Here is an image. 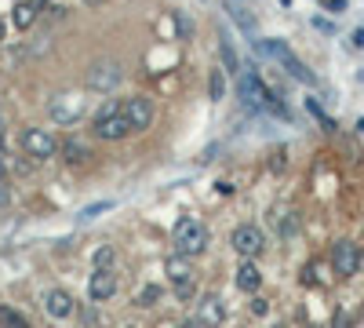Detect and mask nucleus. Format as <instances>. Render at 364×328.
Returning a JSON list of instances; mask_svg holds the SVG:
<instances>
[{
	"mask_svg": "<svg viewBox=\"0 0 364 328\" xmlns=\"http://www.w3.org/2000/svg\"><path fill=\"white\" fill-rule=\"evenodd\" d=\"M95 135L106 139V142H117V139H128L132 135V121L120 102H109L99 117H95Z\"/></svg>",
	"mask_w": 364,
	"mask_h": 328,
	"instance_id": "1",
	"label": "nucleus"
},
{
	"mask_svg": "<svg viewBox=\"0 0 364 328\" xmlns=\"http://www.w3.org/2000/svg\"><path fill=\"white\" fill-rule=\"evenodd\" d=\"M204 245H208V230H204L200 219H182L175 226V248H178V255L193 259V255L204 252Z\"/></svg>",
	"mask_w": 364,
	"mask_h": 328,
	"instance_id": "2",
	"label": "nucleus"
},
{
	"mask_svg": "<svg viewBox=\"0 0 364 328\" xmlns=\"http://www.w3.org/2000/svg\"><path fill=\"white\" fill-rule=\"evenodd\" d=\"M237 88H240V99H245V106H252V110H273V113H284V106L266 92V84H262L255 73H245Z\"/></svg>",
	"mask_w": 364,
	"mask_h": 328,
	"instance_id": "3",
	"label": "nucleus"
},
{
	"mask_svg": "<svg viewBox=\"0 0 364 328\" xmlns=\"http://www.w3.org/2000/svg\"><path fill=\"white\" fill-rule=\"evenodd\" d=\"M259 51H262V55H269V58H277V63H281V66H284L295 80H302V84H314V73H310L306 66H302V63H299V58H295V55H291L281 41H259Z\"/></svg>",
	"mask_w": 364,
	"mask_h": 328,
	"instance_id": "4",
	"label": "nucleus"
},
{
	"mask_svg": "<svg viewBox=\"0 0 364 328\" xmlns=\"http://www.w3.org/2000/svg\"><path fill=\"white\" fill-rule=\"evenodd\" d=\"M120 80H124V66L109 63V58H106V63H95L87 70V88H91V92H113Z\"/></svg>",
	"mask_w": 364,
	"mask_h": 328,
	"instance_id": "5",
	"label": "nucleus"
},
{
	"mask_svg": "<svg viewBox=\"0 0 364 328\" xmlns=\"http://www.w3.org/2000/svg\"><path fill=\"white\" fill-rule=\"evenodd\" d=\"M360 263H364V255L353 241H336V248H331V266H336L339 277H353L360 270Z\"/></svg>",
	"mask_w": 364,
	"mask_h": 328,
	"instance_id": "6",
	"label": "nucleus"
},
{
	"mask_svg": "<svg viewBox=\"0 0 364 328\" xmlns=\"http://www.w3.org/2000/svg\"><path fill=\"white\" fill-rule=\"evenodd\" d=\"M230 245H233V252H237V255L255 259V255L266 248V237H262V230H259V226H237V230H233V237H230Z\"/></svg>",
	"mask_w": 364,
	"mask_h": 328,
	"instance_id": "7",
	"label": "nucleus"
},
{
	"mask_svg": "<svg viewBox=\"0 0 364 328\" xmlns=\"http://www.w3.org/2000/svg\"><path fill=\"white\" fill-rule=\"evenodd\" d=\"M51 121L55 125H73V121H80L84 117V99L77 95V92H66V95H58L55 102H51Z\"/></svg>",
	"mask_w": 364,
	"mask_h": 328,
	"instance_id": "8",
	"label": "nucleus"
},
{
	"mask_svg": "<svg viewBox=\"0 0 364 328\" xmlns=\"http://www.w3.org/2000/svg\"><path fill=\"white\" fill-rule=\"evenodd\" d=\"M124 113H128V121H132V132H149V125H154V99L149 95H132L124 102Z\"/></svg>",
	"mask_w": 364,
	"mask_h": 328,
	"instance_id": "9",
	"label": "nucleus"
},
{
	"mask_svg": "<svg viewBox=\"0 0 364 328\" xmlns=\"http://www.w3.org/2000/svg\"><path fill=\"white\" fill-rule=\"evenodd\" d=\"M22 150H26V157H33V161H48L55 154V139L48 132H41V128H29L22 135Z\"/></svg>",
	"mask_w": 364,
	"mask_h": 328,
	"instance_id": "10",
	"label": "nucleus"
},
{
	"mask_svg": "<svg viewBox=\"0 0 364 328\" xmlns=\"http://www.w3.org/2000/svg\"><path fill=\"white\" fill-rule=\"evenodd\" d=\"M113 292H117V274H113V266H102V270L91 274V281H87V295H91L95 303L109 300Z\"/></svg>",
	"mask_w": 364,
	"mask_h": 328,
	"instance_id": "11",
	"label": "nucleus"
},
{
	"mask_svg": "<svg viewBox=\"0 0 364 328\" xmlns=\"http://www.w3.org/2000/svg\"><path fill=\"white\" fill-rule=\"evenodd\" d=\"M168 277H171V285H175V292H178V295H190V292H193V270H190L186 255L168 259Z\"/></svg>",
	"mask_w": 364,
	"mask_h": 328,
	"instance_id": "12",
	"label": "nucleus"
},
{
	"mask_svg": "<svg viewBox=\"0 0 364 328\" xmlns=\"http://www.w3.org/2000/svg\"><path fill=\"white\" fill-rule=\"evenodd\" d=\"M44 310H48V317H55V321L73 317V295H70L66 288H51V292L44 295Z\"/></svg>",
	"mask_w": 364,
	"mask_h": 328,
	"instance_id": "13",
	"label": "nucleus"
},
{
	"mask_svg": "<svg viewBox=\"0 0 364 328\" xmlns=\"http://www.w3.org/2000/svg\"><path fill=\"white\" fill-rule=\"evenodd\" d=\"M259 285H262L259 266H255L252 259H245V263L237 266V288H240V292H259Z\"/></svg>",
	"mask_w": 364,
	"mask_h": 328,
	"instance_id": "14",
	"label": "nucleus"
},
{
	"mask_svg": "<svg viewBox=\"0 0 364 328\" xmlns=\"http://www.w3.org/2000/svg\"><path fill=\"white\" fill-rule=\"evenodd\" d=\"M41 8H44V0H22V4L15 8V26H18V29H29V26L37 22Z\"/></svg>",
	"mask_w": 364,
	"mask_h": 328,
	"instance_id": "15",
	"label": "nucleus"
},
{
	"mask_svg": "<svg viewBox=\"0 0 364 328\" xmlns=\"http://www.w3.org/2000/svg\"><path fill=\"white\" fill-rule=\"evenodd\" d=\"M63 157H66L70 164H84V161L91 157V146H84V142H77V139H66V142H63Z\"/></svg>",
	"mask_w": 364,
	"mask_h": 328,
	"instance_id": "16",
	"label": "nucleus"
},
{
	"mask_svg": "<svg viewBox=\"0 0 364 328\" xmlns=\"http://www.w3.org/2000/svg\"><path fill=\"white\" fill-rule=\"evenodd\" d=\"M208 95H211V102L226 99V77H223V70H211L208 73Z\"/></svg>",
	"mask_w": 364,
	"mask_h": 328,
	"instance_id": "17",
	"label": "nucleus"
},
{
	"mask_svg": "<svg viewBox=\"0 0 364 328\" xmlns=\"http://www.w3.org/2000/svg\"><path fill=\"white\" fill-rule=\"evenodd\" d=\"M135 303H139V307H154V303H161V288H157V285H149V288H142Z\"/></svg>",
	"mask_w": 364,
	"mask_h": 328,
	"instance_id": "18",
	"label": "nucleus"
},
{
	"mask_svg": "<svg viewBox=\"0 0 364 328\" xmlns=\"http://www.w3.org/2000/svg\"><path fill=\"white\" fill-rule=\"evenodd\" d=\"M113 259H117V248H113V245H102V248L95 252V270H102V266H113Z\"/></svg>",
	"mask_w": 364,
	"mask_h": 328,
	"instance_id": "19",
	"label": "nucleus"
},
{
	"mask_svg": "<svg viewBox=\"0 0 364 328\" xmlns=\"http://www.w3.org/2000/svg\"><path fill=\"white\" fill-rule=\"evenodd\" d=\"M0 328H29V324L15 310H0Z\"/></svg>",
	"mask_w": 364,
	"mask_h": 328,
	"instance_id": "20",
	"label": "nucleus"
},
{
	"mask_svg": "<svg viewBox=\"0 0 364 328\" xmlns=\"http://www.w3.org/2000/svg\"><path fill=\"white\" fill-rule=\"evenodd\" d=\"M204 317H211V324H215V321H223V307H219V300H208V307H204Z\"/></svg>",
	"mask_w": 364,
	"mask_h": 328,
	"instance_id": "21",
	"label": "nucleus"
},
{
	"mask_svg": "<svg viewBox=\"0 0 364 328\" xmlns=\"http://www.w3.org/2000/svg\"><path fill=\"white\" fill-rule=\"evenodd\" d=\"M4 204H11V186H8L4 171H0V208H4Z\"/></svg>",
	"mask_w": 364,
	"mask_h": 328,
	"instance_id": "22",
	"label": "nucleus"
},
{
	"mask_svg": "<svg viewBox=\"0 0 364 328\" xmlns=\"http://www.w3.org/2000/svg\"><path fill=\"white\" fill-rule=\"evenodd\" d=\"M223 58H226V66H230V70H237V55H233L230 41H223Z\"/></svg>",
	"mask_w": 364,
	"mask_h": 328,
	"instance_id": "23",
	"label": "nucleus"
},
{
	"mask_svg": "<svg viewBox=\"0 0 364 328\" xmlns=\"http://www.w3.org/2000/svg\"><path fill=\"white\" fill-rule=\"evenodd\" d=\"M324 8H328V11H343L346 0H324Z\"/></svg>",
	"mask_w": 364,
	"mask_h": 328,
	"instance_id": "24",
	"label": "nucleus"
},
{
	"mask_svg": "<svg viewBox=\"0 0 364 328\" xmlns=\"http://www.w3.org/2000/svg\"><path fill=\"white\" fill-rule=\"evenodd\" d=\"M353 44H357V48H364V29H357V33H353Z\"/></svg>",
	"mask_w": 364,
	"mask_h": 328,
	"instance_id": "25",
	"label": "nucleus"
},
{
	"mask_svg": "<svg viewBox=\"0 0 364 328\" xmlns=\"http://www.w3.org/2000/svg\"><path fill=\"white\" fill-rule=\"evenodd\" d=\"M80 4H91V8H95V4H106V0H80Z\"/></svg>",
	"mask_w": 364,
	"mask_h": 328,
	"instance_id": "26",
	"label": "nucleus"
},
{
	"mask_svg": "<svg viewBox=\"0 0 364 328\" xmlns=\"http://www.w3.org/2000/svg\"><path fill=\"white\" fill-rule=\"evenodd\" d=\"M0 142H4V121H0Z\"/></svg>",
	"mask_w": 364,
	"mask_h": 328,
	"instance_id": "27",
	"label": "nucleus"
},
{
	"mask_svg": "<svg viewBox=\"0 0 364 328\" xmlns=\"http://www.w3.org/2000/svg\"><path fill=\"white\" fill-rule=\"evenodd\" d=\"M0 41H4V22H0Z\"/></svg>",
	"mask_w": 364,
	"mask_h": 328,
	"instance_id": "28",
	"label": "nucleus"
},
{
	"mask_svg": "<svg viewBox=\"0 0 364 328\" xmlns=\"http://www.w3.org/2000/svg\"><path fill=\"white\" fill-rule=\"evenodd\" d=\"M0 171H4V154H0Z\"/></svg>",
	"mask_w": 364,
	"mask_h": 328,
	"instance_id": "29",
	"label": "nucleus"
},
{
	"mask_svg": "<svg viewBox=\"0 0 364 328\" xmlns=\"http://www.w3.org/2000/svg\"><path fill=\"white\" fill-rule=\"evenodd\" d=\"M273 328H284V324H273Z\"/></svg>",
	"mask_w": 364,
	"mask_h": 328,
	"instance_id": "30",
	"label": "nucleus"
}]
</instances>
